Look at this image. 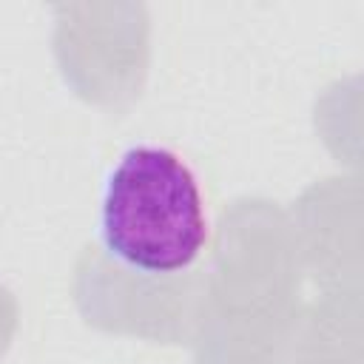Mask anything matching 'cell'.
Masks as SVG:
<instances>
[{"mask_svg": "<svg viewBox=\"0 0 364 364\" xmlns=\"http://www.w3.org/2000/svg\"><path fill=\"white\" fill-rule=\"evenodd\" d=\"M282 364H364V279L316 284Z\"/></svg>", "mask_w": 364, "mask_h": 364, "instance_id": "277c9868", "label": "cell"}, {"mask_svg": "<svg viewBox=\"0 0 364 364\" xmlns=\"http://www.w3.org/2000/svg\"><path fill=\"white\" fill-rule=\"evenodd\" d=\"M205 267L182 276H142L88 245L74 270V301L91 327L156 344H191Z\"/></svg>", "mask_w": 364, "mask_h": 364, "instance_id": "3957f363", "label": "cell"}, {"mask_svg": "<svg viewBox=\"0 0 364 364\" xmlns=\"http://www.w3.org/2000/svg\"><path fill=\"white\" fill-rule=\"evenodd\" d=\"M301 250L290 213L236 199L216 225L196 307V364H282L301 313Z\"/></svg>", "mask_w": 364, "mask_h": 364, "instance_id": "6da1fadb", "label": "cell"}, {"mask_svg": "<svg viewBox=\"0 0 364 364\" xmlns=\"http://www.w3.org/2000/svg\"><path fill=\"white\" fill-rule=\"evenodd\" d=\"M210 230L193 171L168 148H128L111 171L100 208V247L142 276H182Z\"/></svg>", "mask_w": 364, "mask_h": 364, "instance_id": "7a4b0ae2", "label": "cell"}, {"mask_svg": "<svg viewBox=\"0 0 364 364\" xmlns=\"http://www.w3.org/2000/svg\"><path fill=\"white\" fill-rule=\"evenodd\" d=\"M313 125L336 162L364 176V74L330 82L313 105Z\"/></svg>", "mask_w": 364, "mask_h": 364, "instance_id": "5b68a950", "label": "cell"}]
</instances>
